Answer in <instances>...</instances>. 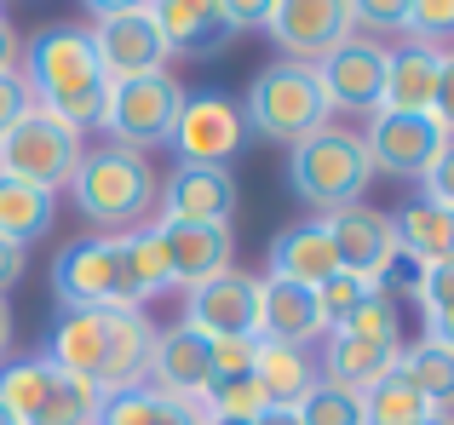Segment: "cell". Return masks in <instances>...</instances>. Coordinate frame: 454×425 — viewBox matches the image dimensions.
<instances>
[{
	"label": "cell",
	"mask_w": 454,
	"mask_h": 425,
	"mask_svg": "<svg viewBox=\"0 0 454 425\" xmlns=\"http://www.w3.org/2000/svg\"><path fill=\"white\" fill-rule=\"evenodd\" d=\"M150 351H155V322L145 311L98 305V311H58L41 357L52 368L75 374L81 385H92L98 397H115L150 380Z\"/></svg>",
	"instance_id": "1"
},
{
	"label": "cell",
	"mask_w": 454,
	"mask_h": 425,
	"mask_svg": "<svg viewBox=\"0 0 454 425\" xmlns=\"http://www.w3.org/2000/svg\"><path fill=\"white\" fill-rule=\"evenodd\" d=\"M23 75H29L35 104H41L46 115H58V121L75 127V133L98 127L110 75L98 69V52H92L81 23H52L46 35H35V46L23 52Z\"/></svg>",
	"instance_id": "2"
},
{
	"label": "cell",
	"mask_w": 454,
	"mask_h": 425,
	"mask_svg": "<svg viewBox=\"0 0 454 425\" xmlns=\"http://www.w3.org/2000/svg\"><path fill=\"white\" fill-rule=\"evenodd\" d=\"M69 202H75V212L98 236L150 230L155 202H161L155 161L138 156V150H121V144L87 150V156H81V167H75V179H69Z\"/></svg>",
	"instance_id": "3"
},
{
	"label": "cell",
	"mask_w": 454,
	"mask_h": 425,
	"mask_svg": "<svg viewBox=\"0 0 454 425\" xmlns=\"http://www.w3.org/2000/svg\"><path fill=\"white\" fill-rule=\"evenodd\" d=\"M368 184H374L368 144L356 133H345V127H322V133H310L305 144L288 150V190L310 207V219L356 207Z\"/></svg>",
	"instance_id": "4"
},
{
	"label": "cell",
	"mask_w": 454,
	"mask_h": 425,
	"mask_svg": "<svg viewBox=\"0 0 454 425\" xmlns=\"http://www.w3.org/2000/svg\"><path fill=\"white\" fill-rule=\"evenodd\" d=\"M242 115H247V133L254 138L294 150V144H305L310 133L328 127V98H322L310 64L277 58V64H265L254 75V87H247V98H242Z\"/></svg>",
	"instance_id": "5"
},
{
	"label": "cell",
	"mask_w": 454,
	"mask_h": 425,
	"mask_svg": "<svg viewBox=\"0 0 454 425\" xmlns=\"http://www.w3.org/2000/svg\"><path fill=\"white\" fill-rule=\"evenodd\" d=\"M0 403L18 425H92L104 397L75 374L52 368L46 357H6L0 362Z\"/></svg>",
	"instance_id": "6"
},
{
	"label": "cell",
	"mask_w": 454,
	"mask_h": 425,
	"mask_svg": "<svg viewBox=\"0 0 454 425\" xmlns=\"http://www.w3.org/2000/svg\"><path fill=\"white\" fill-rule=\"evenodd\" d=\"M178 110H184V87L173 81V69H155V75H138V81H110L98 127L110 133V144L150 156L173 138Z\"/></svg>",
	"instance_id": "7"
},
{
	"label": "cell",
	"mask_w": 454,
	"mask_h": 425,
	"mask_svg": "<svg viewBox=\"0 0 454 425\" xmlns=\"http://www.w3.org/2000/svg\"><path fill=\"white\" fill-rule=\"evenodd\" d=\"M81 156H87V150H81V133L64 127L58 115H46L41 104H35L12 133H0V173L35 184V190H46V196L69 190Z\"/></svg>",
	"instance_id": "8"
},
{
	"label": "cell",
	"mask_w": 454,
	"mask_h": 425,
	"mask_svg": "<svg viewBox=\"0 0 454 425\" xmlns=\"http://www.w3.org/2000/svg\"><path fill=\"white\" fill-rule=\"evenodd\" d=\"M52 293L64 311H138L127 293V236H81L52 259Z\"/></svg>",
	"instance_id": "9"
},
{
	"label": "cell",
	"mask_w": 454,
	"mask_h": 425,
	"mask_svg": "<svg viewBox=\"0 0 454 425\" xmlns=\"http://www.w3.org/2000/svg\"><path fill=\"white\" fill-rule=\"evenodd\" d=\"M247 115L231 92H184L178 127L167 138V150L178 156V167H231L247 150Z\"/></svg>",
	"instance_id": "10"
},
{
	"label": "cell",
	"mask_w": 454,
	"mask_h": 425,
	"mask_svg": "<svg viewBox=\"0 0 454 425\" xmlns=\"http://www.w3.org/2000/svg\"><path fill=\"white\" fill-rule=\"evenodd\" d=\"M386 58H391V46H380L374 35H351V41H340L322 64H310L322 98H328V115H380Z\"/></svg>",
	"instance_id": "11"
},
{
	"label": "cell",
	"mask_w": 454,
	"mask_h": 425,
	"mask_svg": "<svg viewBox=\"0 0 454 425\" xmlns=\"http://www.w3.org/2000/svg\"><path fill=\"white\" fill-rule=\"evenodd\" d=\"M265 35L282 46L288 64H322L340 41H351L356 23L345 0H277Z\"/></svg>",
	"instance_id": "12"
},
{
	"label": "cell",
	"mask_w": 454,
	"mask_h": 425,
	"mask_svg": "<svg viewBox=\"0 0 454 425\" xmlns=\"http://www.w3.org/2000/svg\"><path fill=\"white\" fill-rule=\"evenodd\" d=\"M368 161L374 173H391V179H426V167L437 161V150L449 144V133L432 121V115H368Z\"/></svg>",
	"instance_id": "13"
},
{
	"label": "cell",
	"mask_w": 454,
	"mask_h": 425,
	"mask_svg": "<svg viewBox=\"0 0 454 425\" xmlns=\"http://www.w3.org/2000/svg\"><path fill=\"white\" fill-rule=\"evenodd\" d=\"M259 322V276L224 270V276L184 288V328H196L201 339H242Z\"/></svg>",
	"instance_id": "14"
},
{
	"label": "cell",
	"mask_w": 454,
	"mask_h": 425,
	"mask_svg": "<svg viewBox=\"0 0 454 425\" xmlns=\"http://www.w3.org/2000/svg\"><path fill=\"white\" fill-rule=\"evenodd\" d=\"M236 202V173L231 167H173L155 202V224H231Z\"/></svg>",
	"instance_id": "15"
},
{
	"label": "cell",
	"mask_w": 454,
	"mask_h": 425,
	"mask_svg": "<svg viewBox=\"0 0 454 425\" xmlns=\"http://www.w3.org/2000/svg\"><path fill=\"white\" fill-rule=\"evenodd\" d=\"M92 52H98V69L110 81H138V75H155V69H167L173 58H167L161 46V29H155L150 6L145 12H127V18H104L87 29Z\"/></svg>",
	"instance_id": "16"
},
{
	"label": "cell",
	"mask_w": 454,
	"mask_h": 425,
	"mask_svg": "<svg viewBox=\"0 0 454 425\" xmlns=\"http://www.w3.org/2000/svg\"><path fill=\"white\" fill-rule=\"evenodd\" d=\"M328 242L340 253V270L363 282H386V270L397 265V236H391V212H374V207H340L328 212Z\"/></svg>",
	"instance_id": "17"
},
{
	"label": "cell",
	"mask_w": 454,
	"mask_h": 425,
	"mask_svg": "<svg viewBox=\"0 0 454 425\" xmlns=\"http://www.w3.org/2000/svg\"><path fill=\"white\" fill-rule=\"evenodd\" d=\"M155 242H161L167 253V276L178 282V288H201V282L224 276V270H236V236L231 224H150Z\"/></svg>",
	"instance_id": "18"
},
{
	"label": "cell",
	"mask_w": 454,
	"mask_h": 425,
	"mask_svg": "<svg viewBox=\"0 0 454 425\" xmlns=\"http://www.w3.org/2000/svg\"><path fill=\"white\" fill-rule=\"evenodd\" d=\"M150 18L161 29L167 58H213L236 41L219 0H150Z\"/></svg>",
	"instance_id": "19"
},
{
	"label": "cell",
	"mask_w": 454,
	"mask_h": 425,
	"mask_svg": "<svg viewBox=\"0 0 454 425\" xmlns=\"http://www.w3.org/2000/svg\"><path fill=\"white\" fill-rule=\"evenodd\" d=\"M259 339L270 345H317L328 334L317 311V288H300V282H282V276H259V322H254Z\"/></svg>",
	"instance_id": "20"
},
{
	"label": "cell",
	"mask_w": 454,
	"mask_h": 425,
	"mask_svg": "<svg viewBox=\"0 0 454 425\" xmlns=\"http://www.w3.org/2000/svg\"><path fill=\"white\" fill-rule=\"evenodd\" d=\"M397 357H403V345H374V339H356L345 328H328L322 334V357H317V380L333 385V391L363 397L397 368Z\"/></svg>",
	"instance_id": "21"
},
{
	"label": "cell",
	"mask_w": 454,
	"mask_h": 425,
	"mask_svg": "<svg viewBox=\"0 0 454 425\" xmlns=\"http://www.w3.org/2000/svg\"><path fill=\"white\" fill-rule=\"evenodd\" d=\"M213 368H207V339L196 328L173 322V328H155V351H150V391L167 397H184V403H201Z\"/></svg>",
	"instance_id": "22"
},
{
	"label": "cell",
	"mask_w": 454,
	"mask_h": 425,
	"mask_svg": "<svg viewBox=\"0 0 454 425\" xmlns=\"http://www.w3.org/2000/svg\"><path fill=\"white\" fill-rule=\"evenodd\" d=\"M265 259H270L265 276L300 282V288H322V282L340 270V253H333L328 224H322V219H300V224H288V230H277Z\"/></svg>",
	"instance_id": "23"
},
{
	"label": "cell",
	"mask_w": 454,
	"mask_h": 425,
	"mask_svg": "<svg viewBox=\"0 0 454 425\" xmlns=\"http://www.w3.org/2000/svg\"><path fill=\"white\" fill-rule=\"evenodd\" d=\"M437 69L443 52L437 46H397L386 58V92H380V110L391 115H432V92H437Z\"/></svg>",
	"instance_id": "24"
},
{
	"label": "cell",
	"mask_w": 454,
	"mask_h": 425,
	"mask_svg": "<svg viewBox=\"0 0 454 425\" xmlns=\"http://www.w3.org/2000/svg\"><path fill=\"white\" fill-rule=\"evenodd\" d=\"M391 236H397V259L414 265H449L454 259V207L437 202H409L391 212Z\"/></svg>",
	"instance_id": "25"
},
{
	"label": "cell",
	"mask_w": 454,
	"mask_h": 425,
	"mask_svg": "<svg viewBox=\"0 0 454 425\" xmlns=\"http://www.w3.org/2000/svg\"><path fill=\"white\" fill-rule=\"evenodd\" d=\"M254 380L265 391L270 408H300L310 391H317V362H310L305 345H270L259 339V362H254Z\"/></svg>",
	"instance_id": "26"
},
{
	"label": "cell",
	"mask_w": 454,
	"mask_h": 425,
	"mask_svg": "<svg viewBox=\"0 0 454 425\" xmlns=\"http://www.w3.org/2000/svg\"><path fill=\"white\" fill-rule=\"evenodd\" d=\"M92 425H201V403H184V397H167V391H150V385H133V391L104 397Z\"/></svg>",
	"instance_id": "27"
},
{
	"label": "cell",
	"mask_w": 454,
	"mask_h": 425,
	"mask_svg": "<svg viewBox=\"0 0 454 425\" xmlns=\"http://www.w3.org/2000/svg\"><path fill=\"white\" fill-rule=\"evenodd\" d=\"M52 219H58V196L0 173V236H6V242H18V247L41 242V236L52 230Z\"/></svg>",
	"instance_id": "28"
},
{
	"label": "cell",
	"mask_w": 454,
	"mask_h": 425,
	"mask_svg": "<svg viewBox=\"0 0 454 425\" xmlns=\"http://www.w3.org/2000/svg\"><path fill=\"white\" fill-rule=\"evenodd\" d=\"M397 374L437 408V414H454V351L437 345V339H420L397 357Z\"/></svg>",
	"instance_id": "29"
},
{
	"label": "cell",
	"mask_w": 454,
	"mask_h": 425,
	"mask_svg": "<svg viewBox=\"0 0 454 425\" xmlns=\"http://www.w3.org/2000/svg\"><path fill=\"white\" fill-rule=\"evenodd\" d=\"M432 414H437V408L426 403L397 368H391L374 391H363V425H426Z\"/></svg>",
	"instance_id": "30"
},
{
	"label": "cell",
	"mask_w": 454,
	"mask_h": 425,
	"mask_svg": "<svg viewBox=\"0 0 454 425\" xmlns=\"http://www.w3.org/2000/svg\"><path fill=\"white\" fill-rule=\"evenodd\" d=\"M161 288H173L161 242H155V230H133L127 236V293H133V305L145 311V299L161 293Z\"/></svg>",
	"instance_id": "31"
},
{
	"label": "cell",
	"mask_w": 454,
	"mask_h": 425,
	"mask_svg": "<svg viewBox=\"0 0 454 425\" xmlns=\"http://www.w3.org/2000/svg\"><path fill=\"white\" fill-rule=\"evenodd\" d=\"M265 391H259V380H231V385H207L201 391V414L213 420H236V425H254L265 414Z\"/></svg>",
	"instance_id": "32"
},
{
	"label": "cell",
	"mask_w": 454,
	"mask_h": 425,
	"mask_svg": "<svg viewBox=\"0 0 454 425\" xmlns=\"http://www.w3.org/2000/svg\"><path fill=\"white\" fill-rule=\"evenodd\" d=\"M345 334H356V339H374V345H403V328H397V299H391L386 288H374L363 305H356L351 316H345Z\"/></svg>",
	"instance_id": "33"
},
{
	"label": "cell",
	"mask_w": 454,
	"mask_h": 425,
	"mask_svg": "<svg viewBox=\"0 0 454 425\" xmlns=\"http://www.w3.org/2000/svg\"><path fill=\"white\" fill-rule=\"evenodd\" d=\"M403 35L414 46H443L454 41V0H409V18H403Z\"/></svg>",
	"instance_id": "34"
},
{
	"label": "cell",
	"mask_w": 454,
	"mask_h": 425,
	"mask_svg": "<svg viewBox=\"0 0 454 425\" xmlns=\"http://www.w3.org/2000/svg\"><path fill=\"white\" fill-rule=\"evenodd\" d=\"M374 288H386V282H363V276H351V270H333V276L317 288V311H322V322L340 328L345 316H351V311H356V305H363Z\"/></svg>",
	"instance_id": "35"
},
{
	"label": "cell",
	"mask_w": 454,
	"mask_h": 425,
	"mask_svg": "<svg viewBox=\"0 0 454 425\" xmlns=\"http://www.w3.org/2000/svg\"><path fill=\"white\" fill-rule=\"evenodd\" d=\"M254 362H259V334L242 339H207V385H231V380H254Z\"/></svg>",
	"instance_id": "36"
},
{
	"label": "cell",
	"mask_w": 454,
	"mask_h": 425,
	"mask_svg": "<svg viewBox=\"0 0 454 425\" xmlns=\"http://www.w3.org/2000/svg\"><path fill=\"white\" fill-rule=\"evenodd\" d=\"M300 425H363V397L317 385V391L300 403Z\"/></svg>",
	"instance_id": "37"
},
{
	"label": "cell",
	"mask_w": 454,
	"mask_h": 425,
	"mask_svg": "<svg viewBox=\"0 0 454 425\" xmlns=\"http://www.w3.org/2000/svg\"><path fill=\"white\" fill-rule=\"evenodd\" d=\"M351 6V23L374 35H403V18H409V0H345Z\"/></svg>",
	"instance_id": "38"
},
{
	"label": "cell",
	"mask_w": 454,
	"mask_h": 425,
	"mask_svg": "<svg viewBox=\"0 0 454 425\" xmlns=\"http://www.w3.org/2000/svg\"><path fill=\"white\" fill-rule=\"evenodd\" d=\"M414 299H420V316L449 311V305H454V259H449V265H426V270H420V282H414Z\"/></svg>",
	"instance_id": "39"
},
{
	"label": "cell",
	"mask_w": 454,
	"mask_h": 425,
	"mask_svg": "<svg viewBox=\"0 0 454 425\" xmlns=\"http://www.w3.org/2000/svg\"><path fill=\"white\" fill-rule=\"evenodd\" d=\"M29 110H35V87H29V75H23V69L0 75V133H12V127H18Z\"/></svg>",
	"instance_id": "40"
},
{
	"label": "cell",
	"mask_w": 454,
	"mask_h": 425,
	"mask_svg": "<svg viewBox=\"0 0 454 425\" xmlns=\"http://www.w3.org/2000/svg\"><path fill=\"white\" fill-rule=\"evenodd\" d=\"M426 196H420V202H437V207H454V138H449V144L443 150H437V161H432V167H426Z\"/></svg>",
	"instance_id": "41"
},
{
	"label": "cell",
	"mask_w": 454,
	"mask_h": 425,
	"mask_svg": "<svg viewBox=\"0 0 454 425\" xmlns=\"http://www.w3.org/2000/svg\"><path fill=\"white\" fill-rule=\"evenodd\" d=\"M432 121L454 138V52H443V69H437V92H432Z\"/></svg>",
	"instance_id": "42"
},
{
	"label": "cell",
	"mask_w": 454,
	"mask_h": 425,
	"mask_svg": "<svg viewBox=\"0 0 454 425\" xmlns=\"http://www.w3.org/2000/svg\"><path fill=\"white\" fill-rule=\"evenodd\" d=\"M219 6H224V18H231V29L242 35V29H265L277 0H219Z\"/></svg>",
	"instance_id": "43"
},
{
	"label": "cell",
	"mask_w": 454,
	"mask_h": 425,
	"mask_svg": "<svg viewBox=\"0 0 454 425\" xmlns=\"http://www.w3.org/2000/svg\"><path fill=\"white\" fill-rule=\"evenodd\" d=\"M23 270H29V247H18V242H6V236H0V299H6V293L23 282Z\"/></svg>",
	"instance_id": "44"
},
{
	"label": "cell",
	"mask_w": 454,
	"mask_h": 425,
	"mask_svg": "<svg viewBox=\"0 0 454 425\" xmlns=\"http://www.w3.org/2000/svg\"><path fill=\"white\" fill-rule=\"evenodd\" d=\"M87 6V18L92 23H104V18H127V12H145L150 0H81Z\"/></svg>",
	"instance_id": "45"
},
{
	"label": "cell",
	"mask_w": 454,
	"mask_h": 425,
	"mask_svg": "<svg viewBox=\"0 0 454 425\" xmlns=\"http://www.w3.org/2000/svg\"><path fill=\"white\" fill-rule=\"evenodd\" d=\"M12 69H23V41H18V29L0 18V75H12Z\"/></svg>",
	"instance_id": "46"
},
{
	"label": "cell",
	"mask_w": 454,
	"mask_h": 425,
	"mask_svg": "<svg viewBox=\"0 0 454 425\" xmlns=\"http://www.w3.org/2000/svg\"><path fill=\"white\" fill-rule=\"evenodd\" d=\"M426 339H437V345L454 351V305H449V311H432V316H426Z\"/></svg>",
	"instance_id": "47"
},
{
	"label": "cell",
	"mask_w": 454,
	"mask_h": 425,
	"mask_svg": "<svg viewBox=\"0 0 454 425\" xmlns=\"http://www.w3.org/2000/svg\"><path fill=\"white\" fill-rule=\"evenodd\" d=\"M254 425H300V408H265Z\"/></svg>",
	"instance_id": "48"
},
{
	"label": "cell",
	"mask_w": 454,
	"mask_h": 425,
	"mask_svg": "<svg viewBox=\"0 0 454 425\" xmlns=\"http://www.w3.org/2000/svg\"><path fill=\"white\" fill-rule=\"evenodd\" d=\"M12 357V311H6V299H0V362Z\"/></svg>",
	"instance_id": "49"
},
{
	"label": "cell",
	"mask_w": 454,
	"mask_h": 425,
	"mask_svg": "<svg viewBox=\"0 0 454 425\" xmlns=\"http://www.w3.org/2000/svg\"><path fill=\"white\" fill-rule=\"evenodd\" d=\"M426 425H454V414H432V420H426Z\"/></svg>",
	"instance_id": "50"
},
{
	"label": "cell",
	"mask_w": 454,
	"mask_h": 425,
	"mask_svg": "<svg viewBox=\"0 0 454 425\" xmlns=\"http://www.w3.org/2000/svg\"><path fill=\"white\" fill-rule=\"evenodd\" d=\"M0 425H18V420H12V408H6V403H0Z\"/></svg>",
	"instance_id": "51"
}]
</instances>
